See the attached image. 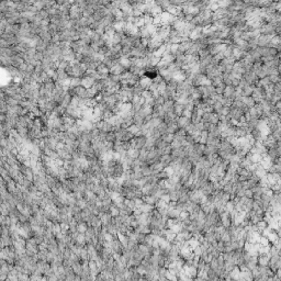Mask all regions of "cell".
<instances>
[{
	"mask_svg": "<svg viewBox=\"0 0 281 281\" xmlns=\"http://www.w3.org/2000/svg\"><path fill=\"white\" fill-rule=\"evenodd\" d=\"M272 37L268 36V35H265V34H260L259 36L257 37V44L258 46H268L269 42Z\"/></svg>",
	"mask_w": 281,
	"mask_h": 281,
	"instance_id": "obj_1",
	"label": "cell"
},
{
	"mask_svg": "<svg viewBox=\"0 0 281 281\" xmlns=\"http://www.w3.org/2000/svg\"><path fill=\"white\" fill-rule=\"evenodd\" d=\"M96 71L99 74L100 76H108L109 74H110V69H109L103 63L98 64L97 68H96Z\"/></svg>",
	"mask_w": 281,
	"mask_h": 281,
	"instance_id": "obj_2",
	"label": "cell"
},
{
	"mask_svg": "<svg viewBox=\"0 0 281 281\" xmlns=\"http://www.w3.org/2000/svg\"><path fill=\"white\" fill-rule=\"evenodd\" d=\"M234 93H235V87L226 86L223 93H222V96H223L224 98H229V99L234 100Z\"/></svg>",
	"mask_w": 281,
	"mask_h": 281,
	"instance_id": "obj_3",
	"label": "cell"
},
{
	"mask_svg": "<svg viewBox=\"0 0 281 281\" xmlns=\"http://www.w3.org/2000/svg\"><path fill=\"white\" fill-rule=\"evenodd\" d=\"M74 90H75V96L79 98H86V90L87 88H85L84 86L79 85L77 87H74Z\"/></svg>",
	"mask_w": 281,
	"mask_h": 281,
	"instance_id": "obj_4",
	"label": "cell"
},
{
	"mask_svg": "<svg viewBox=\"0 0 281 281\" xmlns=\"http://www.w3.org/2000/svg\"><path fill=\"white\" fill-rule=\"evenodd\" d=\"M125 70H126V68H124L121 64L118 63L113 66L112 68H110V74H113V75H121V74L124 73Z\"/></svg>",
	"mask_w": 281,
	"mask_h": 281,
	"instance_id": "obj_5",
	"label": "cell"
},
{
	"mask_svg": "<svg viewBox=\"0 0 281 281\" xmlns=\"http://www.w3.org/2000/svg\"><path fill=\"white\" fill-rule=\"evenodd\" d=\"M93 82H95V80H93L89 75H85V76L82 78V86H84L85 88H90V87H92Z\"/></svg>",
	"mask_w": 281,
	"mask_h": 281,
	"instance_id": "obj_6",
	"label": "cell"
},
{
	"mask_svg": "<svg viewBox=\"0 0 281 281\" xmlns=\"http://www.w3.org/2000/svg\"><path fill=\"white\" fill-rule=\"evenodd\" d=\"M23 63H24V59L19 55V54H16V55H13L12 57H11V65L17 67V68Z\"/></svg>",
	"mask_w": 281,
	"mask_h": 281,
	"instance_id": "obj_7",
	"label": "cell"
},
{
	"mask_svg": "<svg viewBox=\"0 0 281 281\" xmlns=\"http://www.w3.org/2000/svg\"><path fill=\"white\" fill-rule=\"evenodd\" d=\"M18 134L22 137V139H26L28 137V132H29V129L26 126H17L16 127Z\"/></svg>",
	"mask_w": 281,
	"mask_h": 281,
	"instance_id": "obj_8",
	"label": "cell"
},
{
	"mask_svg": "<svg viewBox=\"0 0 281 281\" xmlns=\"http://www.w3.org/2000/svg\"><path fill=\"white\" fill-rule=\"evenodd\" d=\"M98 95L97 89H95L93 87H90V88H87L86 90V98L87 99H95V97Z\"/></svg>",
	"mask_w": 281,
	"mask_h": 281,
	"instance_id": "obj_9",
	"label": "cell"
},
{
	"mask_svg": "<svg viewBox=\"0 0 281 281\" xmlns=\"http://www.w3.org/2000/svg\"><path fill=\"white\" fill-rule=\"evenodd\" d=\"M39 36H40V39L43 40L44 42H47V43H50L51 39H52V35H51V33L48 31H42L39 34Z\"/></svg>",
	"mask_w": 281,
	"mask_h": 281,
	"instance_id": "obj_10",
	"label": "cell"
},
{
	"mask_svg": "<svg viewBox=\"0 0 281 281\" xmlns=\"http://www.w3.org/2000/svg\"><path fill=\"white\" fill-rule=\"evenodd\" d=\"M70 101H71V96L69 95V93H67V92H66L65 95H64L63 100H62L61 105H62V107H64V108H67V107L69 105V103H70Z\"/></svg>",
	"mask_w": 281,
	"mask_h": 281,
	"instance_id": "obj_11",
	"label": "cell"
},
{
	"mask_svg": "<svg viewBox=\"0 0 281 281\" xmlns=\"http://www.w3.org/2000/svg\"><path fill=\"white\" fill-rule=\"evenodd\" d=\"M242 101L244 104H246L248 108H252V107H254L255 105V102H254V99H253L252 97H243L242 98Z\"/></svg>",
	"mask_w": 281,
	"mask_h": 281,
	"instance_id": "obj_12",
	"label": "cell"
},
{
	"mask_svg": "<svg viewBox=\"0 0 281 281\" xmlns=\"http://www.w3.org/2000/svg\"><path fill=\"white\" fill-rule=\"evenodd\" d=\"M88 229V224L86 222H80V223H77V231L79 233H85Z\"/></svg>",
	"mask_w": 281,
	"mask_h": 281,
	"instance_id": "obj_13",
	"label": "cell"
},
{
	"mask_svg": "<svg viewBox=\"0 0 281 281\" xmlns=\"http://www.w3.org/2000/svg\"><path fill=\"white\" fill-rule=\"evenodd\" d=\"M225 85L223 84V82H221L220 85H218L216 87H214L215 88V92L218 93V95H222L223 93V91H224V89H225Z\"/></svg>",
	"mask_w": 281,
	"mask_h": 281,
	"instance_id": "obj_14",
	"label": "cell"
},
{
	"mask_svg": "<svg viewBox=\"0 0 281 281\" xmlns=\"http://www.w3.org/2000/svg\"><path fill=\"white\" fill-rule=\"evenodd\" d=\"M143 21H144V25L153 24V16H143Z\"/></svg>",
	"mask_w": 281,
	"mask_h": 281,
	"instance_id": "obj_15",
	"label": "cell"
},
{
	"mask_svg": "<svg viewBox=\"0 0 281 281\" xmlns=\"http://www.w3.org/2000/svg\"><path fill=\"white\" fill-rule=\"evenodd\" d=\"M113 0H97V3L99 7H107L108 5H110Z\"/></svg>",
	"mask_w": 281,
	"mask_h": 281,
	"instance_id": "obj_16",
	"label": "cell"
},
{
	"mask_svg": "<svg viewBox=\"0 0 281 281\" xmlns=\"http://www.w3.org/2000/svg\"><path fill=\"white\" fill-rule=\"evenodd\" d=\"M37 13H39L40 17H41L42 19H50V14H48L47 10H45V9H43V10H40Z\"/></svg>",
	"mask_w": 281,
	"mask_h": 281,
	"instance_id": "obj_17",
	"label": "cell"
},
{
	"mask_svg": "<svg viewBox=\"0 0 281 281\" xmlns=\"http://www.w3.org/2000/svg\"><path fill=\"white\" fill-rule=\"evenodd\" d=\"M142 97L145 98V100L146 99H152L153 98V92L150 91V90H144L142 93Z\"/></svg>",
	"mask_w": 281,
	"mask_h": 281,
	"instance_id": "obj_18",
	"label": "cell"
},
{
	"mask_svg": "<svg viewBox=\"0 0 281 281\" xmlns=\"http://www.w3.org/2000/svg\"><path fill=\"white\" fill-rule=\"evenodd\" d=\"M239 82H241V79H239V78H232L231 86H233V87H238Z\"/></svg>",
	"mask_w": 281,
	"mask_h": 281,
	"instance_id": "obj_19",
	"label": "cell"
},
{
	"mask_svg": "<svg viewBox=\"0 0 281 281\" xmlns=\"http://www.w3.org/2000/svg\"><path fill=\"white\" fill-rule=\"evenodd\" d=\"M152 82H155V84H157V85H159V84H161V82H164V78H163L161 76H160V75H158V76L156 77V78L154 79V80H152Z\"/></svg>",
	"mask_w": 281,
	"mask_h": 281,
	"instance_id": "obj_20",
	"label": "cell"
},
{
	"mask_svg": "<svg viewBox=\"0 0 281 281\" xmlns=\"http://www.w3.org/2000/svg\"><path fill=\"white\" fill-rule=\"evenodd\" d=\"M245 197L247 198H253V192L250 189H246L245 190Z\"/></svg>",
	"mask_w": 281,
	"mask_h": 281,
	"instance_id": "obj_21",
	"label": "cell"
},
{
	"mask_svg": "<svg viewBox=\"0 0 281 281\" xmlns=\"http://www.w3.org/2000/svg\"><path fill=\"white\" fill-rule=\"evenodd\" d=\"M272 1H273V2H280L281 0H272Z\"/></svg>",
	"mask_w": 281,
	"mask_h": 281,
	"instance_id": "obj_22",
	"label": "cell"
}]
</instances>
